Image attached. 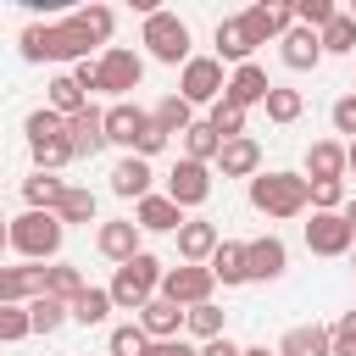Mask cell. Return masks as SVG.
Listing matches in <instances>:
<instances>
[{
  "label": "cell",
  "mask_w": 356,
  "mask_h": 356,
  "mask_svg": "<svg viewBox=\"0 0 356 356\" xmlns=\"http://www.w3.org/2000/svg\"><path fill=\"white\" fill-rule=\"evenodd\" d=\"M22 61H83L89 56V39L72 28V22H33L22 28Z\"/></svg>",
  "instance_id": "6da1fadb"
},
{
  "label": "cell",
  "mask_w": 356,
  "mask_h": 356,
  "mask_svg": "<svg viewBox=\"0 0 356 356\" xmlns=\"http://www.w3.org/2000/svg\"><path fill=\"white\" fill-rule=\"evenodd\" d=\"M167 200L184 211V206H206L211 200V167H200V161H178L172 172H167Z\"/></svg>",
  "instance_id": "30bf717a"
},
{
  "label": "cell",
  "mask_w": 356,
  "mask_h": 356,
  "mask_svg": "<svg viewBox=\"0 0 356 356\" xmlns=\"http://www.w3.org/2000/svg\"><path fill=\"white\" fill-rule=\"evenodd\" d=\"M6 245H11V228H6V222H0V250H6Z\"/></svg>",
  "instance_id": "9f6ffc18"
},
{
  "label": "cell",
  "mask_w": 356,
  "mask_h": 356,
  "mask_svg": "<svg viewBox=\"0 0 356 356\" xmlns=\"http://www.w3.org/2000/svg\"><path fill=\"white\" fill-rule=\"evenodd\" d=\"M339 217H345V222H350V234H356V200H350V206H345Z\"/></svg>",
  "instance_id": "db71d44e"
},
{
  "label": "cell",
  "mask_w": 356,
  "mask_h": 356,
  "mask_svg": "<svg viewBox=\"0 0 356 356\" xmlns=\"http://www.w3.org/2000/svg\"><path fill=\"white\" fill-rule=\"evenodd\" d=\"M211 250H217V228H211L206 217H195V222H184V228H178V261L206 267V261H211Z\"/></svg>",
  "instance_id": "e0dca14e"
},
{
  "label": "cell",
  "mask_w": 356,
  "mask_h": 356,
  "mask_svg": "<svg viewBox=\"0 0 356 356\" xmlns=\"http://www.w3.org/2000/svg\"><path fill=\"white\" fill-rule=\"evenodd\" d=\"M306 184H328V178H339L345 172V145H334V139H317L312 150H306Z\"/></svg>",
  "instance_id": "d4e9b609"
},
{
  "label": "cell",
  "mask_w": 356,
  "mask_h": 356,
  "mask_svg": "<svg viewBox=\"0 0 356 356\" xmlns=\"http://www.w3.org/2000/svg\"><path fill=\"white\" fill-rule=\"evenodd\" d=\"M350 273H356V256H350Z\"/></svg>",
  "instance_id": "680465c9"
},
{
  "label": "cell",
  "mask_w": 356,
  "mask_h": 356,
  "mask_svg": "<svg viewBox=\"0 0 356 356\" xmlns=\"http://www.w3.org/2000/svg\"><path fill=\"white\" fill-rule=\"evenodd\" d=\"M44 295H50V300H61V306H72V300L83 295V273H78V267H67V261L44 267Z\"/></svg>",
  "instance_id": "83f0119b"
},
{
  "label": "cell",
  "mask_w": 356,
  "mask_h": 356,
  "mask_svg": "<svg viewBox=\"0 0 356 356\" xmlns=\"http://www.w3.org/2000/svg\"><path fill=\"white\" fill-rule=\"evenodd\" d=\"M56 134H67V122H61L50 106H39V111L28 117V145H39V139H56Z\"/></svg>",
  "instance_id": "f6af8a7d"
},
{
  "label": "cell",
  "mask_w": 356,
  "mask_h": 356,
  "mask_svg": "<svg viewBox=\"0 0 356 356\" xmlns=\"http://www.w3.org/2000/svg\"><path fill=\"white\" fill-rule=\"evenodd\" d=\"M145 356H195V350H189L184 339H150V345H145Z\"/></svg>",
  "instance_id": "f907efd6"
},
{
  "label": "cell",
  "mask_w": 356,
  "mask_h": 356,
  "mask_svg": "<svg viewBox=\"0 0 356 356\" xmlns=\"http://www.w3.org/2000/svg\"><path fill=\"white\" fill-rule=\"evenodd\" d=\"M278 44H284L278 56H284V67H289V72H306V67H317V61H323V44H317V33H312V28H289Z\"/></svg>",
  "instance_id": "44dd1931"
},
{
  "label": "cell",
  "mask_w": 356,
  "mask_h": 356,
  "mask_svg": "<svg viewBox=\"0 0 356 356\" xmlns=\"http://www.w3.org/2000/svg\"><path fill=\"white\" fill-rule=\"evenodd\" d=\"M206 122L217 128V139H239V134H245V111H239V106H228V100H217Z\"/></svg>",
  "instance_id": "b9f144b4"
},
{
  "label": "cell",
  "mask_w": 356,
  "mask_h": 356,
  "mask_svg": "<svg viewBox=\"0 0 356 356\" xmlns=\"http://www.w3.org/2000/svg\"><path fill=\"white\" fill-rule=\"evenodd\" d=\"M211 284H217V278H211V267H189V261H184V267H167V273H161V289H156V295L189 312V306L211 300Z\"/></svg>",
  "instance_id": "52a82bcc"
},
{
  "label": "cell",
  "mask_w": 356,
  "mask_h": 356,
  "mask_svg": "<svg viewBox=\"0 0 356 356\" xmlns=\"http://www.w3.org/2000/svg\"><path fill=\"white\" fill-rule=\"evenodd\" d=\"M267 72L256 67V61H245V67H234V78H228V89H222V100L228 106H239V111H250V106H261L267 100Z\"/></svg>",
  "instance_id": "7c38bea8"
},
{
  "label": "cell",
  "mask_w": 356,
  "mask_h": 356,
  "mask_svg": "<svg viewBox=\"0 0 356 356\" xmlns=\"http://www.w3.org/2000/svg\"><path fill=\"white\" fill-rule=\"evenodd\" d=\"M134 228H150V234H178L184 228V211L167 200V195H145L139 211H134Z\"/></svg>",
  "instance_id": "d6986e66"
},
{
  "label": "cell",
  "mask_w": 356,
  "mask_h": 356,
  "mask_svg": "<svg viewBox=\"0 0 356 356\" xmlns=\"http://www.w3.org/2000/svg\"><path fill=\"white\" fill-rule=\"evenodd\" d=\"M83 106H89V95L78 89V78H72V72H61V78H50V111H56L61 122H67V117H78Z\"/></svg>",
  "instance_id": "4316f807"
},
{
  "label": "cell",
  "mask_w": 356,
  "mask_h": 356,
  "mask_svg": "<svg viewBox=\"0 0 356 356\" xmlns=\"http://www.w3.org/2000/svg\"><path fill=\"white\" fill-rule=\"evenodd\" d=\"M222 89H228V78H222V61H217V56H189V61H184L178 100H189V106H217Z\"/></svg>",
  "instance_id": "8992f818"
},
{
  "label": "cell",
  "mask_w": 356,
  "mask_h": 356,
  "mask_svg": "<svg viewBox=\"0 0 356 356\" xmlns=\"http://www.w3.org/2000/svg\"><path fill=\"white\" fill-rule=\"evenodd\" d=\"M111 189H117L122 200H145V195H150V161L122 156V161L111 167Z\"/></svg>",
  "instance_id": "603a6c76"
},
{
  "label": "cell",
  "mask_w": 356,
  "mask_h": 356,
  "mask_svg": "<svg viewBox=\"0 0 356 356\" xmlns=\"http://www.w3.org/2000/svg\"><path fill=\"white\" fill-rule=\"evenodd\" d=\"M150 122H156L167 139H172V134H189V122H195V106H189V100H178V95H167V100L150 111Z\"/></svg>",
  "instance_id": "f1b7e54d"
},
{
  "label": "cell",
  "mask_w": 356,
  "mask_h": 356,
  "mask_svg": "<svg viewBox=\"0 0 356 356\" xmlns=\"http://www.w3.org/2000/svg\"><path fill=\"white\" fill-rule=\"evenodd\" d=\"M217 167H222V178H256V172H261V145H256L250 134H239V139H222V150H217Z\"/></svg>",
  "instance_id": "4fadbf2b"
},
{
  "label": "cell",
  "mask_w": 356,
  "mask_h": 356,
  "mask_svg": "<svg viewBox=\"0 0 356 356\" xmlns=\"http://www.w3.org/2000/svg\"><path fill=\"white\" fill-rule=\"evenodd\" d=\"M350 22H356V6H350Z\"/></svg>",
  "instance_id": "6f0895ef"
},
{
  "label": "cell",
  "mask_w": 356,
  "mask_h": 356,
  "mask_svg": "<svg viewBox=\"0 0 356 356\" xmlns=\"http://www.w3.org/2000/svg\"><path fill=\"white\" fill-rule=\"evenodd\" d=\"M284 267H289V250H284L278 234H261V239L245 245V278H261V284H267V278H278Z\"/></svg>",
  "instance_id": "8fae6325"
},
{
  "label": "cell",
  "mask_w": 356,
  "mask_h": 356,
  "mask_svg": "<svg viewBox=\"0 0 356 356\" xmlns=\"http://www.w3.org/2000/svg\"><path fill=\"white\" fill-rule=\"evenodd\" d=\"M56 217H61V228L67 222H95V195L89 189H61V200H56Z\"/></svg>",
  "instance_id": "d590c367"
},
{
  "label": "cell",
  "mask_w": 356,
  "mask_h": 356,
  "mask_svg": "<svg viewBox=\"0 0 356 356\" xmlns=\"http://www.w3.org/2000/svg\"><path fill=\"white\" fill-rule=\"evenodd\" d=\"M156 150H167V134H161V128H156V122H145V128H139V139H134V150H128V156H139V161H150V156H156Z\"/></svg>",
  "instance_id": "c3c4849f"
},
{
  "label": "cell",
  "mask_w": 356,
  "mask_h": 356,
  "mask_svg": "<svg viewBox=\"0 0 356 356\" xmlns=\"http://www.w3.org/2000/svg\"><path fill=\"white\" fill-rule=\"evenodd\" d=\"M350 56H356V50H350Z\"/></svg>",
  "instance_id": "91938a15"
},
{
  "label": "cell",
  "mask_w": 356,
  "mask_h": 356,
  "mask_svg": "<svg viewBox=\"0 0 356 356\" xmlns=\"http://www.w3.org/2000/svg\"><path fill=\"white\" fill-rule=\"evenodd\" d=\"M61 178L56 172H33L28 184H22V195H28V211H56V200H61Z\"/></svg>",
  "instance_id": "1f68e13d"
},
{
  "label": "cell",
  "mask_w": 356,
  "mask_h": 356,
  "mask_svg": "<svg viewBox=\"0 0 356 356\" xmlns=\"http://www.w3.org/2000/svg\"><path fill=\"white\" fill-rule=\"evenodd\" d=\"M328 356H356V312H345L328 328Z\"/></svg>",
  "instance_id": "ee69618b"
},
{
  "label": "cell",
  "mask_w": 356,
  "mask_h": 356,
  "mask_svg": "<svg viewBox=\"0 0 356 356\" xmlns=\"http://www.w3.org/2000/svg\"><path fill=\"white\" fill-rule=\"evenodd\" d=\"M278 356H328V328H289L284 334V350Z\"/></svg>",
  "instance_id": "e575fe53"
},
{
  "label": "cell",
  "mask_w": 356,
  "mask_h": 356,
  "mask_svg": "<svg viewBox=\"0 0 356 356\" xmlns=\"http://www.w3.org/2000/svg\"><path fill=\"white\" fill-rule=\"evenodd\" d=\"M250 50H256V39L245 33V22H239V17H222V22H217V61H239V67H245Z\"/></svg>",
  "instance_id": "cb8c5ba5"
},
{
  "label": "cell",
  "mask_w": 356,
  "mask_h": 356,
  "mask_svg": "<svg viewBox=\"0 0 356 356\" xmlns=\"http://www.w3.org/2000/svg\"><path fill=\"white\" fill-rule=\"evenodd\" d=\"M67 161H72L67 134H56V139H39V145H33V167H39V172H61Z\"/></svg>",
  "instance_id": "60d3db41"
},
{
  "label": "cell",
  "mask_w": 356,
  "mask_h": 356,
  "mask_svg": "<svg viewBox=\"0 0 356 356\" xmlns=\"http://www.w3.org/2000/svg\"><path fill=\"white\" fill-rule=\"evenodd\" d=\"M100 117H106V139H111V145H128V150H134L139 128L150 122V117H145L139 106H128V100H117V106H111V111H100Z\"/></svg>",
  "instance_id": "7402d4cb"
},
{
  "label": "cell",
  "mask_w": 356,
  "mask_h": 356,
  "mask_svg": "<svg viewBox=\"0 0 356 356\" xmlns=\"http://www.w3.org/2000/svg\"><path fill=\"white\" fill-rule=\"evenodd\" d=\"M161 273H167V267H161L150 250H139L134 261H122V267H117V278H111V289H106V295H111V306L139 312V306H145V300L161 289Z\"/></svg>",
  "instance_id": "3957f363"
},
{
  "label": "cell",
  "mask_w": 356,
  "mask_h": 356,
  "mask_svg": "<svg viewBox=\"0 0 356 356\" xmlns=\"http://www.w3.org/2000/svg\"><path fill=\"white\" fill-rule=\"evenodd\" d=\"M145 328L139 323H122V328H111V356H145Z\"/></svg>",
  "instance_id": "7bdbcfd3"
},
{
  "label": "cell",
  "mask_w": 356,
  "mask_h": 356,
  "mask_svg": "<svg viewBox=\"0 0 356 356\" xmlns=\"http://www.w3.org/2000/svg\"><path fill=\"white\" fill-rule=\"evenodd\" d=\"M184 328L206 345V339H217V334H222V312H217L211 300H200V306H189V312H184Z\"/></svg>",
  "instance_id": "8d00e7d4"
},
{
  "label": "cell",
  "mask_w": 356,
  "mask_h": 356,
  "mask_svg": "<svg viewBox=\"0 0 356 356\" xmlns=\"http://www.w3.org/2000/svg\"><path fill=\"white\" fill-rule=\"evenodd\" d=\"M217 150H222V139H217V128L211 122H189V134H184V161H217Z\"/></svg>",
  "instance_id": "f546056e"
},
{
  "label": "cell",
  "mask_w": 356,
  "mask_h": 356,
  "mask_svg": "<svg viewBox=\"0 0 356 356\" xmlns=\"http://www.w3.org/2000/svg\"><path fill=\"white\" fill-rule=\"evenodd\" d=\"M328 117H334V134H350L356 139V95H339Z\"/></svg>",
  "instance_id": "681fc988"
},
{
  "label": "cell",
  "mask_w": 356,
  "mask_h": 356,
  "mask_svg": "<svg viewBox=\"0 0 356 356\" xmlns=\"http://www.w3.org/2000/svg\"><path fill=\"white\" fill-rule=\"evenodd\" d=\"M139 78H145V61L122 44H111L95 61V89H106V95H128V89H139Z\"/></svg>",
  "instance_id": "ba28073f"
},
{
  "label": "cell",
  "mask_w": 356,
  "mask_h": 356,
  "mask_svg": "<svg viewBox=\"0 0 356 356\" xmlns=\"http://www.w3.org/2000/svg\"><path fill=\"white\" fill-rule=\"evenodd\" d=\"M95 245H100V256L106 261H134L139 256V228L134 222H100V234H95Z\"/></svg>",
  "instance_id": "ffe728a7"
},
{
  "label": "cell",
  "mask_w": 356,
  "mask_h": 356,
  "mask_svg": "<svg viewBox=\"0 0 356 356\" xmlns=\"http://www.w3.org/2000/svg\"><path fill=\"white\" fill-rule=\"evenodd\" d=\"M317 44H323V50H339V56H350V50H356V22H350V11H334V22L317 33Z\"/></svg>",
  "instance_id": "74e56055"
},
{
  "label": "cell",
  "mask_w": 356,
  "mask_h": 356,
  "mask_svg": "<svg viewBox=\"0 0 356 356\" xmlns=\"http://www.w3.org/2000/svg\"><path fill=\"white\" fill-rule=\"evenodd\" d=\"M145 44L156 61L178 67V61H189V22L172 11H145Z\"/></svg>",
  "instance_id": "5b68a950"
},
{
  "label": "cell",
  "mask_w": 356,
  "mask_h": 356,
  "mask_svg": "<svg viewBox=\"0 0 356 356\" xmlns=\"http://www.w3.org/2000/svg\"><path fill=\"white\" fill-rule=\"evenodd\" d=\"M67 145H72V156H95L106 145V117L95 106H83L78 117H67Z\"/></svg>",
  "instance_id": "2e32d148"
},
{
  "label": "cell",
  "mask_w": 356,
  "mask_h": 356,
  "mask_svg": "<svg viewBox=\"0 0 356 356\" xmlns=\"http://www.w3.org/2000/svg\"><path fill=\"white\" fill-rule=\"evenodd\" d=\"M239 22H245V33H250L256 44H267V39H284V33L295 28V11H289V6H250Z\"/></svg>",
  "instance_id": "5bb4252c"
},
{
  "label": "cell",
  "mask_w": 356,
  "mask_h": 356,
  "mask_svg": "<svg viewBox=\"0 0 356 356\" xmlns=\"http://www.w3.org/2000/svg\"><path fill=\"white\" fill-rule=\"evenodd\" d=\"M67 22H72V28H78V33L89 39V44H106V39H111V22H117V17H111L106 6H83V11H72Z\"/></svg>",
  "instance_id": "4dcf8cb0"
},
{
  "label": "cell",
  "mask_w": 356,
  "mask_h": 356,
  "mask_svg": "<svg viewBox=\"0 0 356 356\" xmlns=\"http://www.w3.org/2000/svg\"><path fill=\"white\" fill-rule=\"evenodd\" d=\"M261 106H267V117H273V122H295V117L306 111V100H300V89H278V83L267 89V100H261Z\"/></svg>",
  "instance_id": "ab89813d"
},
{
  "label": "cell",
  "mask_w": 356,
  "mask_h": 356,
  "mask_svg": "<svg viewBox=\"0 0 356 356\" xmlns=\"http://www.w3.org/2000/svg\"><path fill=\"white\" fill-rule=\"evenodd\" d=\"M195 356H239V345H234L228 334H217V339H206V345H200Z\"/></svg>",
  "instance_id": "816d5d0a"
},
{
  "label": "cell",
  "mask_w": 356,
  "mask_h": 356,
  "mask_svg": "<svg viewBox=\"0 0 356 356\" xmlns=\"http://www.w3.org/2000/svg\"><path fill=\"white\" fill-rule=\"evenodd\" d=\"M289 11H295V28H312V33H323V28L334 22V11H339V6H334V0H295Z\"/></svg>",
  "instance_id": "f35d334b"
},
{
  "label": "cell",
  "mask_w": 356,
  "mask_h": 356,
  "mask_svg": "<svg viewBox=\"0 0 356 356\" xmlns=\"http://www.w3.org/2000/svg\"><path fill=\"white\" fill-rule=\"evenodd\" d=\"M44 295V267H0V306H22Z\"/></svg>",
  "instance_id": "ac0fdd59"
},
{
  "label": "cell",
  "mask_w": 356,
  "mask_h": 356,
  "mask_svg": "<svg viewBox=\"0 0 356 356\" xmlns=\"http://www.w3.org/2000/svg\"><path fill=\"white\" fill-rule=\"evenodd\" d=\"M28 334V306H0V345Z\"/></svg>",
  "instance_id": "7dc6e473"
},
{
  "label": "cell",
  "mask_w": 356,
  "mask_h": 356,
  "mask_svg": "<svg viewBox=\"0 0 356 356\" xmlns=\"http://www.w3.org/2000/svg\"><path fill=\"white\" fill-rule=\"evenodd\" d=\"M239 356H273V350H267V345H250V350H239Z\"/></svg>",
  "instance_id": "11a10c76"
},
{
  "label": "cell",
  "mask_w": 356,
  "mask_h": 356,
  "mask_svg": "<svg viewBox=\"0 0 356 356\" xmlns=\"http://www.w3.org/2000/svg\"><path fill=\"white\" fill-rule=\"evenodd\" d=\"M211 278L222 284V289H234V284H245V245H234V239H217V250H211Z\"/></svg>",
  "instance_id": "484cf974"
},
{
  "label": "cell",
  "mask_w": 356,
  "mask_h": 356,
  "mask_svg": "<svg viewBox=\"0 0 356 356\" xmlns=\"http://www.w3.org/2000/svg\"><path fill=\"white\" fill-rule=\"evenodd\" d=\"M67 323V306L61 300H50V295H33L28 300V334H56Z\"/></svg>",
  "instance_id": "836d02e7"
},
{
  "label": "cell",
  "mask_w": 356,
  "mask_h": 356,
  "mask_svg": "<svg viewBox=\"0 0 356 356\" xmlns=\"http://www.w3.org/2000/svg\"><path fill=\"white\" fill-rule=\"evenodd\" d=\"M345 172H356V139L345 145Z\"/></svg>",
  "instance_id": "f5cc1de1"
},
{
  "label": "cell",
  "mask_w": 356,
  "mask_h": 356,
  "mask_svg": "<svg viewBox=\"0 0 356 356\" xmlns=\"http://www.w3.org/2000/svg\"><path fill=\"white\" fill-rule=\"evenodd\" d=\"M250 206L261 217H300L312 200H306V178L300 172H256L250 178Z\"/></svg>",
  "instance_id": "7a4b0ae2"
},
{
  "label": "cell",
  "mask_w": 356,
  "mask_h": 356,
  "mask_svg": "<svg viewBox=\"0 0 356 356\" xmlns=\"http://www.w3.org/2000/svg\"><path fill=\"white\" fill-rule=\"evenodd\" d=\"M350 245H356V234L339 211H312V222H306V250L312 256H345Z\"/></svg>",
  "instance_id": "9c48e42d"
},
{
  "label": "cell",
  "mask_w": 356,
  "mask_h": 356,
  "mask_svg": "<svg viewBox=\"0 0 356 356\" xmlns=\"http://www.w3.org/2000/svg\"><path fill=\"white\" fill-rule=\"evenodd\" d=\"M306 200H312L317 211H339V200H345V184H339V178H328V184H306Z\"/></svg>",
  "instance_id": "bcb514c9"
},
{
  "label": "cell",
  "mask_w": 356,
  "mask_h": 356,
  "mask_svg": "<svg viewBox=\"0 0 356 356\" xmlns=\"http://www.w3.org/2000/svg\"><path fill=\"white\" fill-rule=\"evenodd\" d=\"M139 328H145V339H178V328H184V306L150 295V300L139 306Z\"/></svg>",
  "instance_id": "9a60e30c"
},
{
  "label": "cell",
  "mask_w": 356,
  "mask_h": 356,
  "mask_svg": "<svg viewBox=\"0 0 356 356\" xmlns=\"http://www.w3.org/2000/svg\"><path fill=\"white\" fill-rule=\"evenodd\" d=\"M106 312H111V295L106 289H95V284H83V295L67 306V317H78L83 328H95V323H106Z\"/></svg>",
  "instance_id": "d6a6232c"
},
{
  "label": "cell",
  "mask_w": 356,
  "mask_h": 356,
  "mask_svg": "<svg viewBox=\"0 0 356 356\" xmlns=\"http://www.w3.org/2000/svg\"><path fill=\"white\" fill-rule=\"evenodd\" d=\"M61 217L56 211H22L17 222H11V245L28 256V261H50L56 250H61Z\"/></svg>",
  "instance_id": "277c9868"
}]
</instances>
